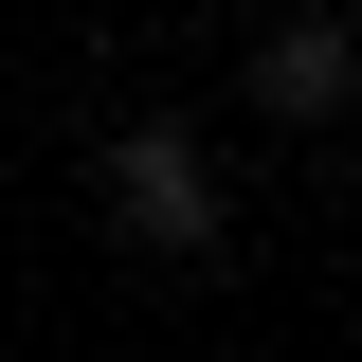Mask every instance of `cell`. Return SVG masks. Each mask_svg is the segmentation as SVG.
Here are the masks:
<instances>
[{
  "instance_id": "obj_1",
  "label": "cell",
  "mask_w": 362,
  "mask_h": 362,
  "mask_svg": "<svg viewBox=\"0 0 362 362\" xmlns=\"http://www.w3.org/2000/svg\"><path fill=\"white\" fill-rule=\"evenodd\" d=\"M90 199H109V235L163 272H218L235 254V199H218V145L181 127V109H127V127L90 145Z\"/></svg>"
},
{
  "instance_id": "obj_2",
  "label": "cell",
  "mask_w": 362,
  "mask_h": 362,
  "mask_svg": "<svg viewBox=\"0 0 362 362\" xmlns=\"http://www.w3.org/2000/svg\"><path fill=\"white\" fill-rule=\"evenodd\" d=\"M344 90H362V18H326V0H290V18L254 37V109H272V127H326Z\"/></svg>"
}]
</instances>
